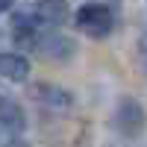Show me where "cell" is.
Listing matches in <instances>:
<instances>
[{
  "label": "cell",
  "instance_id": "3957f363",
  "mask_svg": "<svg viewBox=\"0 0 147 147\" xmlns=\"http://www.w3.org/2000/svg\"><path fill=\"white\" fill-rule=\"evenodd\" d=\"M74 50H77V44H74L71 38H65V35L59 32H38V44H35V53H41L47 59H53V62H68V59L74 56Z\"/></svg>",
  "mask_w": 147,
  "mask_h": 147
},
{
  "label": "cell",
  "instance_id": "277c9868",
  "mask_svg": "<svg viewBox=\"0 0 147 147\" xmlns=\"http://www.w3.org/2000/svg\"><path fill=\"white\" fill-rule=\"evenodd\" d=\"M0 129L9 132L12 138H21V132L27 129V115L12 97H0Z\"/></svg>",
  "mask_w": 147,
  "mask_h": 147
},
{
  "label": "cell",
  "instance_id": "6da1fadb",
  "mask_svg": "<svg viewBox=\"0 0 147 147\" xmlns=\"http://www.w3.org/2000/svg\"><path fill=\"white\" fill-rule=\"evenodd\" d=\"M74 24H77L80 32L91 35V38H103V35H109V32L115 30L118 9L115 6H106V3H85V6L77 9Z\"/></svg>",
  "mask_w": 147,
  "mask_h": 147
},
{
  "label": "cell",
  "instance_id": "ba28073f",
  "mask_svg": "<svg viewBox=\"0 0 147 147\" xmlns=\"http://www.w3.org/2000/svg\"><path fill=\"white\" fill-rule=\"evenodd\" d=\"M3 147H30V144L24 141V138H12V141H6Z\"/></svg>",
  "mask_w": 147,
  "mask_h": 147
},
{
  "label": "cell",
  "instance_id": "9c48e42d",
  "mask_svg": "<svg viewBox=\"0 0 147 147\" xmlns=\"http://www.w3.org/2000/svg\"><path fill=\"white\" fill-rule=\"evenodd\" d=\"M12 9V3H6V0H0V15H3V12H9Z\"/></svg>",
  "mask_w": 147,
  "mask_h": 147
},
{
  "label": "cell",
  "instance_id": "8992f818",
  "mask_svg": "<svg viewBox=\"0 0 147 147\" xmlns=\"http://www.w3.org/2000/svg\"><path fill=\"white\" fill-rule=\"evenodd\" d=\"M30 59L24 53H0V77L9 82H27L30 80Z\"/></svg>",
  "mask_w": 147,
  "mask_h": 147
},
{
  "label": "cell",
  "instance_id": "5b68a950",
  "mask_svg": "<svg viewBox=\"0 0 147 147\" xmlns=\"http://www.w3.org/2000/svg\"><path fill=\"white\" fill-rule=\"evenodd\" d=\"M32 100H38L44 109H50V112H68L74 97L65 88H56V85H35L32 88Z\"/></svg>",
  "mask_w": 147,
  "mask_h": 147
},
{
  "label": "cell",
  "instance_id": "7a4b0ae2",
  "mask_svg": "<svg viewBox=\"0 0 147 147\" xmlns=\"http://www.w3.org/2000/svg\"><path fill=\"white\" fill-rule=\"evenodd\" d=\"M144 121H147V118H144V106L136 100V97H121V103H118V109H115V118H112L118 136L127 138V141L138 138L141 129H144Z\"/></svg>",
  "mask_w": 147,
  "mask_h": 147
},
{
  "label": "cell",
  "instance_id": "52a82bcc",
  "mask_svg": "<svg viewBox=\"0 0 147 147\" xmlns=\"http://www.w3.org/2000/svg\"><path fill=\"white\" fill-rule=\"evenodd\" d=\"M136 59H138V65H141V71L147 74V32L138 38V44H136Z\"/></svg>",
  "mask_w": 147,
  "mask_h": 147
}]
</instances>
